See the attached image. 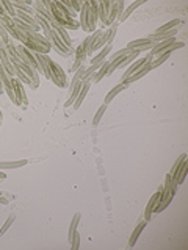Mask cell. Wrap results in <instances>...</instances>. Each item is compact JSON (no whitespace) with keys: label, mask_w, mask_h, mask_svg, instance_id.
<instances>
[{"label":"cell","mask_w":188,"mask_h":250,"mask_svg":"<svg viewBox=\"0 0 188 250\" xmlns=\"http://www.w3.org/2000/svg\"><path fill=\"white\" fill-rule=\"evenodd\" d=\"M132 52H135V50H129L127 47L125 49H122V50H118V52H115V53H112L110 55V62L112 61H115V60H119V58H124V57H127V55H130Z\"/></svg>","instance_id":"32"},{"label":"cell","mask_w":188,"mask_h":250,"mask_svg":"<svg viewBox=\"0 0 188 250\" xmlns=\"http://www.w3.org/2000/svg\"><path fill=\"white\" fill-rule=\"evenodd\" d=\"M125 88H129V86L127 84H125V83H119V84H118V86H115V88L112 89V91H110L108 94H107V96H105V100H104V104H110V102H112L116 96H118V94H119L121 91H124Z\"/></svg>","instance_id":"26"},{"label":"cell","mask_w":188,"mask_h":250,"mask_svg":"<svg viewBox=\"0 0 188 250\" xmlns=\"http://www.w3.org/2000/svg\"><path fill=\"white\" fill-rule=\"evenodd\" d=\"M28 160H18V161H0V170H8V169H18L25 166Z\"/></svg>","instance_id":"23"},{"label":"cell","mask_w":188,"mask_h":250,"mask_svg":"<svg viewBox=\"0 0 188 250\" xmlns=\"http://www.w3.org/2000/svg\"><path fill=\"white\" fill-rule=\"evenodd\" d=\"M179 25H182V19H172L169 21L168 23H164V25L159 27L155 30V33L159 35V33H166V31L169 30H174V28H179Z\"/></svg>","instance_id":"25"},{"label":"cell","mask_w":188,"mask_h":250,"mask_svg":"<svg viewBox=\"0 0 188 250\" xmlns=\"http://www.w3.org/2000/svg\"><path fill=\"white\" fill-rule=\"evenodd\" d=\"M176 189H177V185L172 183L171 175L168 174L166 177H164V182L162 185V195H160L159 205H157V208H155V213H162V211L169 205L172 197L176 195Z\"/></svg>","instance_id":"8"},{"label":"cell","mask_w":188,"mask_h":250,"mask_svg":"<svg viewBox=\"0 0 188 250\" xmlns=\"http://www.w3.org/2000/svg\"><path fill=\"white\" fill-rule=\"evenodd\" d=\"M90 88H91V80H88V82H82V89H80V92H78V96H77V99H75V102H74V105H72L74 109H78V108H80V105L83 104V100H85V97H86V94H88V91H90Z\"/></svg>","instance_id":"19"},{"label":"cell","mask_w":188,"mask_h":250,"mask_svg":"<svg viewBox=\"0 0 188 250\" xmlns=\"http://www.w3.org/2000/svg\"><path fill=\"white\" fill-rule=\"evenodd\" d=\"M151 62H152V61H151ZM151 62H147L146 66H143V67H141L140 70H137L135 74L130 75L129 78H125V80H124V82H121V83H125L127 86H130L133 82H137V80H140V78H143L146 74H149V72H151V70H152V67H151Z\"/></svg>","instance_id":"16"},{"label":"cell","mask_w":188,"mask_h":250,"mask_svg":"<svg viewBox=\"0 0 188 250\" xmlns=\"http://www.w3.org/2000/svg\"><path fill=\"white\" fill-rule=\"evenodd\" d=\"M22 44L25 45L27 49H30L31 52H39L44 55H47L52 49L50 42L47 41L41 33H36V31H31V30H27L25 33H24Z\"/></svg>","instance_id":"7"},{"label":"cell","mask_w":188,"mask_h":250,"mask_svg":"<svg viewBox=\"0 0 188 250\" xmlns=\"http://www.w3.org/2000/svg\"><path fill=\"white\" fill-rule=\"evenodd\" d=\"M6 203H8L6 197H5V195H3L2 192H0V205H6Z\"/></svg>","instance_id":"36"},{"label":"cell","mask_w":188,"mask_h":250,"mask_svg":"<svg viewBox=\"0 0 188 250\" xmlns=\"http://www.w3.org/2000/svg\"><path fill=\"white\" fill-rule=\"evenodd\" d=\"M80 217H82L80 213H75L74 217H72V221H70V225H69V241H70V238H72V234L77 231V227H78V222H80Z\"/></svg>","instance_id":"30"},{"label":"cell","mask_w":188,"mask_h":250,"mask_svg":"<svg viewBox=\"0 0 188 250\" xmlns=\"http://www.w3.org/2000/svg\"><path fill=\"white\" fill-rule=\"evenodd\" d=\"M8 49V53H10V58H11V62L14 66V70H16V77L19 78L22 83H25L28 88L31 89H36L39 86V75H38V70H35L33 67H30L28 64H25L21 57L16 52V44L14 42H10L6 45Z\"/></svg>","instance_id":"1"},{"label":"cell","mask_w":188,"mask_h":250,"mask_svg":"<svg viewBox=\"0 0 188 250\" xmlns=\"http://www.w3.org/2000/svg\"><path fill=\"white\" fill-rule=\"evenodd\" d=\"M46 5L50 10L53 19L57 21L65 30H78L80 28V22H78L74 16L69 14V11L63 6L61 2H57V0H46Z\"/></svg>","instance_id":"4"},{"label":"cell","mask_w":188,"mask_h":250,"mask_svg":"<svg viewBox=\"0 0 188 250\" xmlns=\"http://www.w3.org/2000/svg\"><path fill=\"white\" fill-rule=\"evenodd\" d=\"M70 249L72 250L80 249V234H78V231H75L72 234V238H70Z\"/></svg>","instance_id":"35"},{"label":"cell","mask_w":188,"mask_h":250,"mask_svg":"<svg viewBox=\"0 0 188 250\" xmlns=\"http://www.w3.org/2000/svg\"><path fill=\"white\" fill-rule=\"evenodd\" d=\"M0 80H2V84H3V91L8 94V97L13 100V104L21 108H27L28 97H27L24 84L19 78L6 74L5 69L0 66Z\"/></svg>","instance_id":"2"},{"label":"cell","mask_w":188,"mask_h":250,"mask_svg":"<svg viewBox=\"0 0 188 250\" xmlns=\"http://www.w3.org/2000/svg\"><path fill=\"white\" fill-rule=\"evenodd\" d=\"M0 16H8V18L16 16V8L10 0H0Z\"/></svg>","instance_id":"20"},{"label":"cell","mask_w":188,"mask_h":250,"mask_svg":"<svg viewBox=\"0 0 188 250\" xmlns=\"http://www.w3.org/2000/svg\"><path fill=\"white\" fill-rule=\"evenodd\" d=\"M107 106H108L107 104H102L100 108L97 109V113H96V116H94V119H93V125H94V127H97V125H99V122H100V119H102V116H104Z\"/></svg>","instance_id":"33"},{"label":"cell","mask_w":188,"mask_h":250,"mask_svg":"<svg viewBox=\"0 0 188 250\" xmlns=\"http://www.w3.org/2000/svg\"><path fill=\"white\" fill-rule=\"evenodd\" d=\"M2 119H3V116H2V111H0V124H2Z\"/></svg>","instance_id":"38"},{"label":"cell","mask_w":188,"mask_h":250,"mask_svg":"<svg viewBox=\"0 0 188 250\" xmlns=\"http://www.w3.org/2000/svg\"><path fill=\"white\" fill-rule=\"evenodd\" d=\"M116 28H118V22H115L112 27H108L105 31H102V35L96 39V42H94L93 45V49H91V53L93 52H96V50H100V49H104V47L107 44H112L113 41V38L116 35Z\"/></svg>","instance_id":"10"},{"label":"cell","mask_w":188,"mask_h":250,"mask_svg":"<svg viewBox=\"0 0 188 250\" xmlns=\"http://www.w3.org/2000/svg\"><path fill=\"white\" fill-rule=\"evenodd\" d=\"M74 53H75V61H74V64L70 66V72H75V70L86 61V58H88V57H86V52L83 50L82 45H78Z\"/></svg>","instance_id":"18"},{"label":"cell","mask_w":188,"mask_h":250,"mask_svg":"<svg viewBox=\"0 0 188 250\" xmlns=\"http://www.w3.org/2000/svg\"><path fill=\"white\" fill-rule=\"evenodd\" d=\"M108 67H110V61H108V60H105L104 62H102L100 69L97 70L96 74L93 75V78H91V83H97V82H100L102 78H104V77L108 74Z\"/></svg>","instance_id":"24"},{"label":"cell","mask_w":188,"mask_h":250,"mask_svg":"<svg viewBox=\"0 0 188 250\" xmlns=\"http://www.w3.org/2000/svg\"><path fill=\"white\" fill-rule=\"evenodd\" d=\"M141 52H138V50H135V52H132L130 55H127V57L124 58V61H122V64L119 66V69H124V67H129L130 64L135 60H138V55H140Z\"/></svg>","instance_id":"31"},{"label":"cell","mask_w":188,"mask_h":250,"mask_svg":"<svg viewBox=\"0 0 188 250\" xmlns=\"http://www.w3.org/2000/svg\"><path fill=\"white\" fill-rule=\"evenodd\" d=\"M187 172H188V158H185L182 163L179 164L177 166V169L172 172V174H169L171 175V180H172V183L174 185H182L184 183V180H185V177H187Z\"/></svg>","instance_id":"15"},{"label":"cell","mask_w":188,"mask_h":250,"mask_svg":"<svg viewBox=\"0 0 188 250\" xmlns=\"http://www.w3.org/2000/svg\"><path fill=\"white\" fill-rule=\"evenodd\" d=\"M16 52H18V55L21 57V60L25 62V64H28L30 67H33L35 70H38V62H36V58L33 52H31L30 49H27L24 44H18L16 45Z\"/></svg>","instance_id":"11"},{"label":"cell","mask_w":188,"mask_h":250,"mask_svg":"<svg viewBox=\"0 0 188 250\" xmlns=\"http://www.w3.org/2000/svg\"><path fill=\"white\" fill-rule=\"evenodd\" d=\"M100 35H102V30H96L93 35H90L88 38H85V41L80 44V45L83 47V50L86 52V57H90V55H91V49H93V45H94V42H96V39H97Z\"/></svg>","instance_id":"17"},{"label":"cell","mask_w":188,"mask_h":250,"mask_svg":"<svg viewBox=\"0 0 188 250\" xmlns=\"http://www.w3.org/2000/svg\"><path fill=\"white\" fill-rule=\"evenodd\" d=\"M171 45H172V44H171ZM171 45H169V47H171ZM171 53H172V52H171V50L168 49L166 52H163L162 55H159V57H157V58H155V60H154V61L151 62V67H152V69H155V67L162 66L163 62H164V61H166V60L169 58V55H171Z\"/></svg>","instance_id":"28"},{"label":"cell","mask_w":188,"mask_h":250,"mask_svg":"<svg viewBox=\"0 0 188 250\" xmlns=\"http://www.w3.org/2000/svg\"><path fill=\"white\" fill-rule=\"evenodd\" d=\"M49 80H52L55 84L58 86V88H66V83H68V78H66V74L65 70H63L61 66H58L55 61H49V64H47V77Z\"/></svg>","instance_id":"9"},{"label":"cell","mask_w":188,"mask_h":250,"mask_svg":"<svg viewBox=\"0 0 188 250\" xmlns=\"http://www.w3.org/2000/svg\"><path fill=\"white\" fill-rule=\"evenodd\" d=\"M124 5L125 3L122 0H118V2H97V19H100L104 25L112 27L121 18Z\"/></svg>","instance_id":"5"},{"label":"cell","mask_w":188,"mask_h":250,"mask_svg":"<svg viewBox=\"0 0 188 250\" xmlns=\"http://www.w3.org/2000/svg\"><path fill=\"white\" fill-rule=\"evenodd\" d=\"M61 3L69 11V14L74 16V18L77 13L82 11V6H83V2H78V0H70V2H61Z\"/></svg>","instance_id":"22"},{"label":"cell","mask_w":188,"mask_h":250,"mask_svg":"<svg viewBox=\"0 0 188 250\" xmlns=\"http://www.w3.org/2000/svg\"><path fill=\"white\" fill-rule=\"evenodd\" d=\"M110 50H112V44H107L104 49L100 50V53L99 55H96L93 60H91V64H96V62H104L105 61V58L110 55Z\"/></svg>","instance_id":"27"},{"label":"cell","mask_w":188,"mask_h":250,"mask_svg":"<svg viewBox=\"0 0 188 250\" xmlns=\"http://www.w3.org/2000/svg\"><path fill=\"white\" fill-rule=\"evenodd\" d=\"M147 225V222L146 221H141V222H138V225L135 227V230H133V233L130 234V239H129V249H132L133 246L137 244V241H138V238H140V234H141V231L144 230V227Z\"/></svg>","instance_id":"21"},{"label":"cell","mask_w":188,"mask_h":250,"mask_svg":"<svg viewBox=\"0 0 188 250\" xmlns=\"http://www.w3.org/2000/svg\"><path fill=\"white\" fill-rule=\"evenodd\" d=\"M157 42H154V41H151L147 36L146 38H140V39H135V41H130L127 45V49L129 50H138V52H146V50H149L151 52L152 49H154V45H155Z\"/></svg>","instance_id":"12"},{"label":"cell","mask_w":188,"mask_h":250,"mask_svg":"<svg viewBox=\"0 0 188 250\" xmlns=\"http://www.w3.org/2000/svg\"><path fill=\"white\" fill-rule=\"evenodd\" d=\"M36 19L39 22V27H41V30L44 31V38L47 39V41L50 42L52 45V49H55V52H57L60 57L63 58H68V57H72L75 49H74V45H70L68 44L65 39H63L57 31H55L50 25H49V22H47L44 18H41V16H38L36 14Z\"/></svg>","instance_id":"3"},{"label":"cell","mask_w":188,"mask_h":250,"mask_svg":"<svg viewBox=\"0 0 188 250\" xmlns=\"http://www.w3.org/2000/svg\"><path fill=\"white\" fill-rule=\"evenodd\" d=\"M152 58H154L152 55H151V53H147L146 57L135 60V61H133L132 64H130V66L127 67V70H125V72H124V75H122V80H121V82H124L125 78H129L130 75H133V74L137 72V70H140V69L143 67V66H146L147 62H151V61H152Z\"/></svg>","instance_id":"13"},{"label":"cell","mask_w":188,"mask_h":250,"mask_svg":"<svg viewBox=\"0 0 188 250\" xmlns=\"http://www.w3.org/2000/svg\"><path fill=\"white\" fill-rule=\"evenodd\" d=\"M14 219H16V216L14 214H10L8 216V219L3 222V225H2V229H0V236H3V234L10 230V227L13 225V222H14Z\"/></svg>","instance_id":"34"},{"label":"cell","mask_w":188,"mask_h":250,"mask_svg":"<svg viewBox=\"0 0 188 250\" xmlns=\"http://www.w3.org/2000/svg\"><path fill=\"white\" fill-rule=\"evenodd\" d=\"M160 195H162V186L151 195V199H149V202H147L146 209H144V221H146V222L151 221L152 214L155 213V208H157V205H159Z\"/></svg>","instance_id":"14"},{"label":"cell","mask_w":188,"mask_h":250,"mask_svg":"<svg viewBox=\"0 0 188 250\" xmlns=\"http://www.w3.org/2000/svg\"><path fill=\"white\" fill-rule=\"evenodd\" d=\"M140 5H143V0H140V2H133V3H130V5H129V8H127V10H125V11H122L121 18L118 19V21H119V22H124V21L127 19V18H129V16H130V14H132L133 11L137 10V8H138Z\"/></svg>","instance_id":"29"},{"label":"cell","mask_w":188,"mask_h":250,"mask_svg":"<svg viewBox=\"0 0 188 250\" xmlns=\"http://www.w3.org/2000/svg\"><path fill=\"white\" fill-rule=\"evenodd\" d=\"M80 28L85 30L86 33L96 30L97 23V2L91 0V2H83L82 11H80Z\"/></svg>","instance_id":"6"},{"label":"cell","mask_w":188,"mask_h":250,"mask_svg":"<svg viewBox=\"0 0 188 250\" xmlns=\"http://www.w3.org/2000/svg\"><path fill=\"white\" fill-rule=\"evenodd\" d=\"M2 92H5V91H3V84H2V80H0V94H2Z\"/></svg>","instance_id":"37"}]
</instances>
